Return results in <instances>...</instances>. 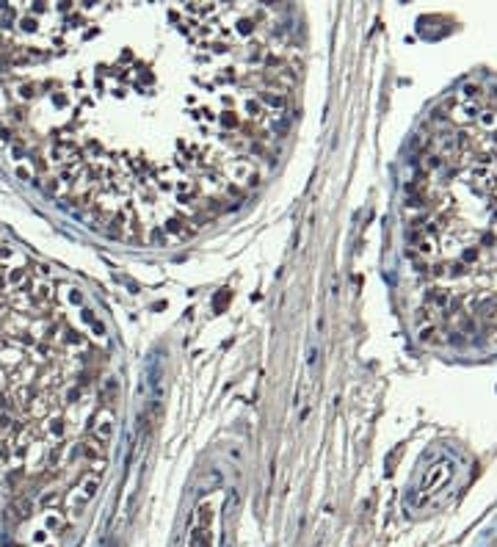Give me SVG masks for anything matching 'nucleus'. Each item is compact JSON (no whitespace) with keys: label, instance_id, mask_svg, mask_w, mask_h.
I'll return each mask as SVG.
<instances>
[{"label":"nucleus","instance_id":"f257e3e1","mask_svg":"<svg viewBox=\"0 0 497 547\" xmlns=\"http://www.w3.org/2000/svg\"><path fill=\"white\" fill-rule=\"evenodd\" d=\"M75 287L55 291L42 266L0 241V467H55L86 412V357L97 315L72 312Z\"/></svg>","mask_w":497,"mask_h":547}]
</instances>
